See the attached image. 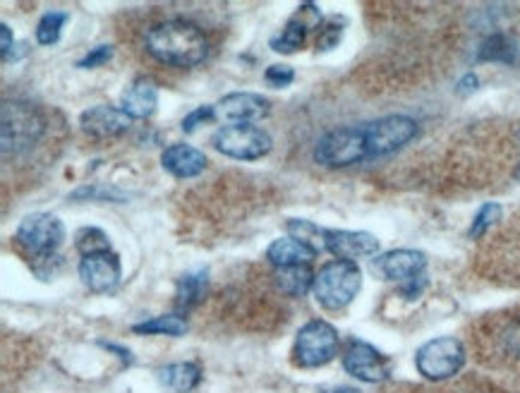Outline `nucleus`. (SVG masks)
<instances>
[{
	"instance_id": "obj_5",
	"label": "nucleus",
	"mask_w": 520,
	"mask_h": 393,
	"mask_svg": "<svg viewBox=\"0 0 520 393\" xmlns=\"http://www.w3.org/2000/svg\"><path fill=\"white\" fill-rule=\"evenodd\" d=\"M338 348H341V338H338L336 326L324 319H312L295 336V365L305 367V370L324 367L336 358Z\"/></svg>"
},
{
	"instance_id": "obj_7",
	"label": "nucleus",
	"mask_w": 520,
	"mask_h": 393,
	"mask_svg": "<svg viewBox=\"0 0 520 393\" xmlns=\"http://www.w3.org/2000/svg\"><path fill=\"white\" fill-rule=\"evenodd\" d=\"M465 365V348L458 338L441 336L427 341L417 350L415 367L429 382H444L458 374Z\"/></svg>"
},
{
	"instance_id": "obj_22",
	"label": "nucleus",
	"mask_w": 520,
	"mask_h": 393,
	"mask_svg": "<svg viewBox=\"0 0 520 393\" xmlns=\"http://www.w3.org/2000/svg\"><path fill=\"white\" fill-rule=\"evenodd\" d=\"M207 288H209V271L207 269L190 271V274H185L178 281V286H175V305L185 307V310L197 307L199 302L204 300V295H207Z\"/></svg>"
},
{
	"instance_id": "obj_35",
	"label": "nucleus",
	"mask_w": 520,
	"mask_h": 393,
	"mask_svg": "<svg viewBox=\"0 0 520 393\" xmlns=\"http://www.w3.org/2000/svg\"><path fill=\"white\" fill-rule=\"evenodd\" d=\"M477 87H480V80H477L475 72H468V75H465L463 80L458 82L456 89H458V92H461V94H470V92H475Z\"/></svg>"
},
{
	"instance_id": "obj_2",
	"label": "nucleus",
	"mask_w": 520,
	"mask_h": 393,
	"mask_svg": "<svg viewBox=\"0 0 520 393\" xmlns=\"http://www.w3.org/2000/svg\"><path fill=\"white\" fill-rule=\"evenodd\" d=\"M65 243V226L56 214H29L24 216L15 231V245L32 262L34 274L48 281L63 269V257L58 255Z\"/></svg>"
},
{
	"instance_id": "obj_32",
	"label": "nucleus",
	"mask_w": 520,
	"mask_h": 393,
	"mask_svg": "<svg viewBox=\"0 0 520 393\" xmlns=\"http://www.w3.org/2000/svg\"><path fill=\"white\" fill-rule=\"evenodd\" d=\"M211 120H216V106H199L183 118V132L190 135V132H195L199 128V125L211 123Z\"/></svg>"
},
{
	"instance_id": "obj_18",
	"label": "nucleus",
	"mask_w": 520,
	"mask_h": 393,
	"mask_svg": "<svg viewBox=\"0 0 520 393\" xmlns=\"http://www.w3.org/2000/svg\"><path fill=\"white\" fill-rule=\"evenodd\" d=\"M317 247L302 243L298 238H278L266 250V262L274 269H288V266H310L317 259Z\"/></svg>"
},
{
	"instance_id": "obj_28",
	"label": "nucleus",
	"mask_w": 520,
	"mask_h": 393,
	"mask_svg": "<svg viewBox=\"0 0 520 393\" xmlns=\"http://www.w3.org/2000/svg\"><path fill=\"white\" fill-rule=\"evenodd\" d=\"M286 228H288L290 238H298V240H302V243L317 247V250H319V243L324 245V228L314 226V223H310V221L288 219Z\"/></svg>"
},
{
	"instance_id": "obj_38",
	"label": "nucleus",
	"mask_w": 520,
	"mask_h": 393,
	"mask_svg": "<svg viewBox=\"0 0 520 393\" xmlns=\"http://www.w3.org/2000/svg\"><path fill=\"white\" fill-rule=\"evenodd\" d=\"M513 178H516L518 183H520V163H518V166H516V171H513Z\"/></svg>"
},
{
	"instance_id": "obj_29",
	"label": "nucleus",
	"mask_w": 520,
	"mask_h": 393,
	"mask_svg": "<svg viewBox=\"0 0 520 393\" xmlns=\"http://www.w3.org/2000/svg\"><path fill=\"white\" fill-rule=\"evenodd\" d=\"M343 27H346V20H343V17H331L329 22H324L317 36V53L334 51L343 39Z\"/></svg>"
},
{
	"instance_id": "obj_15",
	"label": "nucleus",
	"mask_w": 520,
	"mask_h": 393,
	"mask_svg": "<svg viewBox=\"0 0 520 393\" xmlns=\"http://www.w3.org/2000/svg\"><path fill=\"white\" fill-rule=\"evenodd\" d=\"M269 99H264L262 94H252V92H235L223 96V99L216 104V116L228 120V123H252L255 120L264 118L269 113Z\"/></svg>"
},
{
	"instance_id": "obj_12",
	"label": "nucleus",
	"mask_w": 520,
	"mask_h": 393,
	"mask_svg": "<svg viewBox=\"0 0 520 393\" xmlns=\"http://www.w3.org/2000/svg\"><path fill=\"white\" fill-rule=\"evenodd\" d=\"M425 269L427 257L420 250H391L374 259V274L386 278V281L401 283L403 288L422 281Z\"/></svg>"
},
{
	"instance_id": "obj_6",
	"label": "nucleus",
	"mask_w": 520,
	"mask_h": 393,
	"mask_svg": "<svg viewBox=\"0 0 520 393\" xmlns=\"http://www.w3.org/2000/svg\"><path fill=\"white\" fill-rule=\"evenodd\" d=\"M211 144L219 154L235 161H257L262 159L274 147L269 132L252 123L223 125V128L211 137Z\"/></svg>"
},
{
	"instance_id": "obj_34",
	"label": "nucleus",
	"mask_w": 520,
	"mask_h": 393,
	"mask_svg": "<svg viewBox=\"0 0 520 393\" xmlns=\"http://www.w3.org/2000/svg\"><path fill=\"white\" fill-rule=\"evenodd\" d=\"M0 53H3V60H10V53L15 51V36H12V29L8 27V24H0Z\"/></svg>"
},
{
	"instance_id": "obj_11",
	"label": "nucleus",
	"mask_w": 520,
	"mask_h": 393,
	"mask_svg": "<svg viewBox=\"0 0 520 393\" xmlns=\"http://www.w3.org/2000/svg\"><path fill=\"white\" fill-rule=\"evenodd\" d=\"M77 274L92 293H113L123 278V266H120L116 252H94V255H84L80 259Z\"/></svg>"
},
{
	"instance_id": "obj_16",
	"label": "nucleus",
	"mask_w": 520,
	"mask_h": 393,
	"mask_svg": "<svg viewBox=\"0 0 520 393\" xmlns=\"http://www.w3.org/2000/svg\"><path fill=\"white\" fill-rule=\"evenodd\" d=\"M207 163L209 161L204 156V151L192 147V144H171L161 154V166L166 168V173H171L180 180L202 175L207 171Z\"/></svg>"
},
{
	"instance_id": "obj_27",
	"label": "nucleus",
	"mask_w": 520,
	"mask_h": 393,
	"mask_svg": "<svg viewBox=\"0 0 520 393\" xmlns=\"http://www.w3.org/2000/svg\"><path fill=\"white\" fill-rule=\"evenodd\" d=\"M499 221H501V204H494V202L482 204L480 211H477V214H475L473 226H470V233H468V235H470V238H473V240L482 238V235H485L492 226H497Z\"/></svg>"
},
{
	"instance_id": "obj_13",
	"label": "nucleus",
	"mask_w": 520,
	"mask_h": 393,
	"mask_svg": "<svg viewBox=\"0 0 520 393\" xmlns=\"http://www.w3.org/2000/svg\"><path fill=\"white\" fill-rule=\"evenodd\" d=\"M379 238L365 231H329L324 228V250L346 262L374 257L379 252Z\"/></svg>"
},
{
	"instance_id": "obj_1",
	"label": "nucleus",
	"mask_w": 520,
	"mask_h": 393,
	"mask_svg": "<svg viewBox=\"0 0 520 393\" xmlns=\"http://www.w3.org/2000/svg\"><path fill=\"white\" fill-rule=\"evenodd\" d=\"M144 51L166 68L192 70L209 58V39L199 24L173 17L151 24L144 34Z\"/></svg>"
},
{
	"instance_id": "obj_4",
	"label": "nucleus",
	"mask_w": 520,
	"mask_h": 393,
	"mask_svg": "<svg viewBox=\"0 0 520 393\" xmlns=\"http://www.w3.org/2000/svg\"><path fill=\"white\" fill-rule=\"evenodd\" d=\"M360 288V266L355 262H346V259H334V262L324 264L322 269H319V274L314 276L312 293L324 310L338 312L358 298Z\"/></svg>"
},
{
	"instance_id": "obj_31",
	"label": "nucleus",
	"mask_w": 520,
	"mask_h": 393,
	"mask_svg": "<svg viewBox=\"0 0 520 393\" xmlns=\"http://www.w3.org/2000/svg\"><path fill=\"white\" fill-rule=\"evenodd\" d=\"M70 199H111V202H125L128 195H120V192L113 190V187L87 185V187H80V190L72 192Z\"/></svg>"
},
{
	"instance_id": "obj_19",
	"label": "nucleus",
	"mask_w": 520,
	"mask_h": 393,
	"mask_svg": "<svg viewBox=\"0 0 520 393\" xmlns=\"http://www.w3.org/2000/svg\"><path fill=\"white\" fill-rule=\"evenodd\" d=\"M518 46L516 39L506 32L487 34L477 46V63H513Z\"/></svg>"
},
{
	"instance_id": "obj_9",
	"label": "nucleus",
	"mask_w": 520,
	"mask_h": 393,
	"mask_svg": "<svg viewBox=\"0 0 520 393\" xmlns=\"http://www.w3.org/2000/svg\"><path fill=\"white\" fill-rule=\"evenodd\" d=\"M362 132H365L367 156L379 159V156H389L413 142L417 132H420V125L410 116H386L372 120L370 125L362 128Z\"/></svg>"
},
{
	"instance_id": "obj_33",
	"label": "nucleus",
	"mask_w": 520,
	"mask_h": 393,
	"mask_svg": "<svg viewBox=\"0 0 520 393\" xmlns=\"http://www.w3.org/2000/svg\"><path fill=\"white\" fill-rule=\"evenodd\" d=\"M111 58H113V46H96L94 51H89L87 56L77 63V68H82V70L101 68V65H106Z\"/></svg>"
},
{
	"instance_id": "obj_20",
	"label": "nucleus",
	"mask_w": 520,
	"mask_h": 393,
	"mask_svg": "<svg viewBox=\"0 0 520 393\" xmlns=\"http://www.w3.org/2000/svg\"><path fill=\"white\" fill-rule=\"evenodd\" d=\"M314 271L312 266H288V269H276L274 283L288 298H305L314 288Z\"/></svg>"
},
{
	"instance_id": "obj_21",
	"label": "nucleus",
	"mask_w": 520,
	"mask_h": 393,
	"mask_svg": "<svg viewBox=\"0 0 520 393\" xmlns=\"http://www.w3.org/2000/svg\"><path fill=\"white\" fill-rule=\"evenodd\" d=\"M159 379L168 389L187 393L197 389V384L202 382V367L197 362H175V365H166L159 370Z\"/></svg>"
},
{
	"instance_id": "obj_23",
	"label": "nucleus",
	"mask_w": 520,
	"mask_h": 393,
	"mask_svg": "<svg viewBox=\"0 0 520 393\" xmlns=\"http://www.w3.org/2000/svg\"><path fill=\"white\" fill-rule=\"evenodd\" d=\"M135 334H147V336H185L187 334V322L183 314L171 312L161 314V317L147 319V322H139L132 326Z\"/></svg>"
},
{
	"instance_id": "obj_3",
	"label": "nucleus",
	"mask_w": 520,
	"mask_h": 393,
	"mask_svg": "<svg viewBox=\"0 0 520 393\" xmlns=\"http://www.w3.org/2000/svg\"><path fill=\"white\" fill-rule=\"evenodd\" d=\"M46 135V116L22 99H5L0 111V147L3 159H22L39 147Z\"/></svg>"
},
{
	"instance_id": "obj_39",
	"label": "nucleus",
	"mask_w": 520,
	"mask_h": 393,
	"mask_svg": "<svg viewBox=\"0 0 520 393\" xmlns=\"http://www.w3.org/2000/svg\"><path fill=\"white\" fill-rule=\"evenodd\" d=\"M516 135H518V142H520V123H518V130H516Z\"/></svg>"
},
{
	"instance_id": "obj_24",
	"label": "nucleus",
	"mask_w": 520,
	"mask_h": 393,
	"mask_svg": "<svg viewBox=\"0 0 520 393\" xmlns=\"http://www.w3.org/2000/svg\"><path fill=\"white\" fill-rule=\"evenodd\" d=\"M307 27L302 22H298L293 17V20H288L286 22V27L281 29V32H278L274 39L269 41V46H271V51H276V53H283V56H293V53H298L302 46H305V41H307Z\"/></svg>"
},
{
	"instance_id": "obj_10",
	"label": "nucleus",
	"mask_w": 520,
	"mask_h": 393,
	"mask_svg": "<svg viewBox=\"0 0 520 393\" xmlns=\"http://www.w3.org/2000/svg\"><path fill=\"white\" fill-rule=\"evenodd\" d=\"M343 367H346L350 377L367 384L386 382V379L391 377L389 358L379 353L374 346H370V343L360 341V338L350 341L346 350H343Z\"/></svg>"
},
{
	"instance_id": "obj_26",
	"label": "nucleus",
	"mask_w": 520,
	"mask_h": 393,
	"mask_svg": "<svg viewBox=\"0 0 520 393\" xmlns=\"http://www.w3.org/2000/svg\"><path fill=\"white\" fill-rule=\"evenodd\" d=\"M75 247L84 255H94V252L111 250V238L101 231L99 226H84L75 233Z\"/></svg>"
},
{
	"instance_id": "obj_17",
	"label": "nucleus",
	"mask_w": 520,
	"mask_h": 393,
	"mask_svg": "<svg viewBox=\"0 0 520 393\" xmlns=\"http://www.w3.org/2000/svg\"><path fill=\"white\" fill-rule=\"evenodd\" d=\"M120 108L132 120L151 118L156 113V108H159V87L149 77H139V80H135L125 89L123 99H120Z\"/></svg>"
},
{
	"instance_id": "obj_25",
	"label": "nucleus",
	"mask_w": 520,
	"mask_h": 393,
	"mask_svg": "<svg viewBox=\"0 0 520 393\" xmlns=\"http://www.w3.org/2000/svg\"><path fill=\"white\" fill-rule=\"evenodd\" d=\"M70 22V15L65 10H51L41 17L36 24V44L39 46H53L60 41L63 27Z\"/></svg>"
},
{
	"instance_id": "obj_8",
	"label": "nucleus",
	"mask_w": 520,
	"mask_h": 393,
	"mask_svg": "<svg viewBox=\"0 0 520 393\" xmlns=\"http://www.w3.org/2000/svg\"><path fill=\"white\" fill-rule=\"evenodd\" d=\"M365 159L370 156H367L362 128L331 130L319 137L317 147H314V161L324 168H348Z\"/></svg>"
},
{
	"instance_id": "obj_14",
	"label": "nucleus",
	"mask_w": 520,
	"mask_h": 393,
	"mask_svg": "<svg viewBox=\"0 0 520 393\" xmlns=\"http://www.w3.org/2000/svg\"><path fill=\"white\" fill-rule=\"evenodd\" d=\"M132 118L125 116L123 108L116 106H92L80 116V128L94 139L120 137L130 130Z\"/></svg>"
},
{
	"instance_id": "obj_37",
	"label": "nucleus",
	"mask_w": 520,
	"mask_h": 393,
	"mask_svg": "<svg viewBox=\"0 0 520 393\" xmlns=\"http://www.w3.org/2000/svg\"><path fill=\"white\" fill-rule=\"evenodd\" d=\"M329 393H360V391L348 389V386H343V389H334V391H329Z\"/></svg>"
},
{
	"instance_id": "obj_30",
	"label": "nucleus",
	"mask_w": 520,
	"mask_h": 393,
	"mask_svg": "<svg viewBox=\"0 0 520 393\" xmlns=\"http://www.w3.org/2000/svg\"><path fill=\"white\" fill-rule=\"evenodd\" d=\"M264 82L269 84L271 89H286L295 82V70L290 68V65H283V63L269 65L264 72Z\"/></svg>"
},
{
	"instance_id": "obj_36",
	"label": "nucleus",
	"mask_w": 520,
	"mask_h": 393,
	"mask_svg": "<svg viewBox=\"0 0 520 393\" xmlns=\"http://www.w3.org/2000/svg\"><path fill=\"white\" fill-rule=\"evenodd\" d=\"M101 346L111 350V353H118V355H123V358H125V362H128V365H130V362H132V355H130V350H125V348H120V346H111V343H101Z\"/></svg>"
}]
</instances>
